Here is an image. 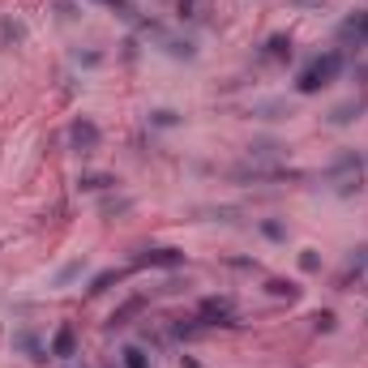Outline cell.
<instances>
[{"instance_id":"cell-35","label":"cell","mask_w":368,"mask_h":368,"mask_svg":"<svg viewBox=\"0 0 368 368\" xmlns=\"http://www.w3.org/2000/svg\"><path fill=\"white\" fill-rule=\"evenodd\" d=\"M108 368H112V364H108Z\"/></svg>"},{"instance_id":"cell-4","label":"cell","mask_w":368,"mask_h":368,"mask_svg":"<svg viewBox=\"0 0 368 368\" xmlns=\"http://www.w3.org/2000/svg\"><path fill=\"white\" fill-rule=\"evenodd\" d=\"M197 317L215 330V326H223V330H236V326H244L240 317H236V304L227 300V296H205L201 304H197Z\"/></svg>"},{"instance_id":"cell-19","label":"cell","mask_w":368,"mask_h":368,"mask_svg":"<svg viewBox=\"0 0 368 368\" xmlns=\"http://www.w3.org/2000/svg\"><path fill=\"white\" fill-rule=\"evenodd\" d=\"M146 125H150V129H180L184 116L172 112V108H154V112H146Z\"/></svg>"},{"instance_id":"cell-29","label":"cell","mask_w":368,"mask_h":368,"mask_svg":"<svg viewBox=\"0 0 368 368\" xmlns=\"http://www.w3.org/2000/svg\"><path fill=\"white\" fill-rule=\"evenodd\" d=\"M77 274H82V261H69V266H65V270L56 274V283L65 287V283H69V279H77Z\"/></svg>"},{"instance_id":"cell-34","label":"cell","mask_w":368,"mask_h":368,"mask_svg":"<svg viewBox=\"0 0 368 368\" xmlns=\"http://www.w3.org/2000/svg\"><path fill=\"white\" fill-rule=\"evenodd\" d=\"M180 368H201V364H197L193 355H180Z\"/></svg>"},{"instance_id":"cell-13","label":"cell","mask_w":368,"mask_h":368,"mask_svg":"<svg viewBox=\"0 0 368 368\" xmlns=\"http://www.w3.org/2000/svg\"><path fill=\"white\" fill-rule=\"evenodd\" d=\"M248 116H261V120H283V116H291V103H287V99H257L253 108H248Z\"/></svg>"},{"instance_id":"cell-16","label":"cell","mask_w":368,"mask_h":368,"mask_svg":"<svg viewBox=\"0 0 368 368\" xmlns=\"http://www.w3.org/2000/svg\"><path fill=\"white\" fill-rule=\"evenodd\" d=\"M137 312H146V300L141 296H133V300H125L116 312H112V317H108V330H125L133 317H137Z\"/></svg>"},{"instance_id":"cell-24","label":"cell","mask_w":368,"mask_h":368,"mask_svg":"<svg viewBox=\"0 0 368 368\" xmlns=\"http://www.w3.org/2000/svg\"><path fill=\"white\" fill-rule=\"evenodd\" d=\"M120 368H150V355L141 347H125L120 351Z\"/></svg>"},{"instance_id":"cell-33","label":"cell","mask_w":368,"mask_h":368,"mask_svg":"<svg viewBox=\"0 0 368 368\" xmlns=\"http://www.w3.org/2000/svg\"><path fill=\"white\" fill-rule=\"evenodd\" d=\"M351 73H355V77H360V82H364V86H368V65H355V69H351Z\"/></svg>"},{"instance_id":"cell-7","label":"cell","mask_w":368,"mask_h":368,"mask_svg":"<svg viewBox=\"0 0 368 368\" xmlns=\"http://www.w3.org/2000/svg\"><path fill=\"white\" fill-rule=\"evenodd\" d=\"M364 112H368V94H360V99H347V103H338V108H334V112H330L326 120H330L334 129H347V125H355V120H360Z\"/></svg>"},{"instance_id":"cell-31","label":"cell","mask_w":368,"mask_h":368,"mask_svg":"<svg viewBox=\"0 0 368 368\" xmlns=\"http://www.w3.org/2000/svg\"><path fill=\"white\" fill-rule=\"evenodd\" d=\"M227 266H236V270H257V261H253V257H231Z\"/></svg>"},{"instance_id":"cell-26","label":"cell","mask_w":368,"mask_h":368,"mask_svg":"<svg viewBox=\"0 0 368 368\" xmlns=\"http://www.w3.org/2000/svg\"><path fill=\"white\" fill-rule=\"evenodd\" d=\"M99 210H103V215H125V210H133V201L129 197H103Z\"/></svg>"},{"instance_id":"cell-10","label":"cell","mask_w":368,"mask_h":368,"mask_svg":"<svg viewBox=\"0 0 368 368\" xmlns=\"http://www.w3.org/2000/svg\"><path fill=\"white\" fill-rule=\"evenodd\" d=\"M159 47L167 51L172 61H197V43H193V39H180V34H172V30L159 39Z\"/></svg>"},{"instance_id":"cell-18","label":"cell","mask_w":368,"mask_h":368,"mask_svg":"<svg viewBox=\"0 0 368 368\" xmlns=\"http://www.w3.org/2000/svg\"><path fill=\"white\" fill-rule=\"evenodd\" d=\"M26 43V26L18 18H0V47H22Z\"/></svg>"},{"instance_id":"cell-6","label":"cell","mask_w":368,"mask_h":368,"mask_svg":"<svg viewBox=\"0 0 368 368\" xmlns=\"http://www.w3.org/2000/svg\"><path fill=\"white\" fill-rule=\"evenodd\" d=\"M133 266L180 270V266H184V248H141V253H133Z\"/></svg>"},{"instance_id":"cell-3","label":"cell","mask_w":368,"mask_h":368,"mask_svg":"<svg viewBox=\"0 0 368 368\" xmlns=\"http://www.w3.org/2000/svg\"><path fill=\"white\" fill-rule=\"evenodd\" d=\"M227 180H236V184H270V180H304V172H287V167H279V163H236V167H227Z\"/></svg>"},{"instance_id":"cell-20","label":"cell","mask_w":368,"mask_h":368,"mask_svg":"<svg viewBox=\"0 0 368 368\" xmlns=\"http://www.w3.org/2000/svg\"><path fill=\"white\" fill-rule=\"evenodd\" d=\"M266 291H270L274 300H300V287H296L291 279H266Z\"/></svg>"},{"instance_id":"cell-27","label":"cell","mask_w":368,"mask_h":368,"mask_svg":"<svg viewBox=\"0 0 368 368\" xmlns=\"http://www.w3.org/2000/svg\"><path fill=\"white\" fill-rule=\"evenodd\" d=\"M73 65H86V69H99V65H103V51H82V47H73Z\"/></svg>"},{"instance_id":"cell-1","label":"cell","mask_w":368,"mask_h":368,"mask_svg":"<svg viewBox=\"0 0 368 368\" xmlns=\"http://www.w3.org/2000/svg\"><path fill=\"white\" fill-rule=\"evenodd\" d=\"M322 180H326L338 197H351V193L364 189V159H360L355 150H343V154H334V159H330V167L322 172Z\"/></svg>"},{"instance_id":"cell-23","label":"cell","mask_w":368,"mask_h":368,"mask_svg":"<svg viewBox=\"0 0 368 368\" xmlns=\"http://www.w3.org/2000/svg\"><path fill=\"white\" fill-rule=\"evenodd\" d=\"M308 322H312V330H317V334H334V326H338V317H334L330 308H317Z\"/></svg>"},{"instance_id":"cell-11","label":"cell","mask_w":368,"mask_h":368,"mask_svg":"<svg viewBox=\"0 0 368 368\" xmlns=\"http://www.w3.org/2000/svg\"><path fill=\"white\" fill-rule=\"evenodd\" d=\"M205 334H210V326L201 317H189V322L180 317V322L167 326V338H180V343H193V338H205Z\"/></svg>"},{"instance_id":"cell-25","label":"cell","mask_w":368,"mask_h":368,"mask_svg":"<svg viewBox=\"0 0 368 368\" xmlns=\"http://www.w3.org/2000/svg\"><path fill=\"white\" fill-rule=\"evenodd\" d=\"M300 270L304 274H322V253L317 248H300Z\"/></svg>"},{"instance_id":"cell-2","label":"cell","mask_w":368,"mask_h":368,"mask_svg":"<svg viewBox=\"0 0 368 368\" xmlns=\"http://www.w3.org/2000/svg\"><path fill=\"white\" fill-rule=\"evenodd\" d=\"M347 69V56H343V51L334 47V51H326V56H317V61H312L300 77H296V90L300 94H317V90H326L338 73Z\"/></svg>"},{"instance_id":"cell-8","label":"cell","mask_w":368,"mask_h":368,"mask_svg":"<svg viewBox=\"0 0 368 368\" xmlns=\"http://www.w3.org/2000/svg\"><path fill=\"white\" fill-rule=\"evenodd\" d=\"M338 43L343 47H368V13H355L338 26Z\"/></svg>"},{"instance_id":"cell-5","label":"cell","mask_w":368,"mask_h":368,"mask_svg":"<svg viewBox=\"0 0 368 368\" xmlns=\"http://www.w3.org/2000/svg\"><path fill=\"white\" fill-rule=\"evenodd\" d=\"M99 141H103V133H99V125H94V120L77 116V120L69 125V150H73V154H82V159L99 150Z\"/></svg>"},{"instance_id":"cell-28","label":"cell","mask_w":368,"mask_h":368,"mask_svg":"<svg viewBox=\"0 0 368 368\" xmlns=\"http://www.w3.org/2000/svg\"><path fill=\"white\" fill-rule=\"evenodd\" d=\"M56 13H61V22H77L82 18V9L73 5V0H56Z\"/></svg>"},{"instance_id":"cell-32","label":"cell","mask_w":368,"mask_h":368,"mask_svg":"<svg viewBox=\"0 0 368 368\" xmlns=\"http://www.w3.org/2000/svg\"><path fill=\"white\" fill-rule=\"evenodd\" d=\"M120 47H125V51H120V56H125V61H137V39H125Z\"/></svg>"},{"instance_id":"cell-30","label":"cell","mask_w":368,"mask_h":368,"mask_svg":"<svg viewBox=\"0 0 368 368\" xmlns=\"http://www.w3.org/2000/svg\"><path fill=\"white\" fill-rule=\"evenodd\" d=\"M197 5H201V0H176V13L180 18H197Z\"/></svg>"},{"instance_id":"cell-22","label":"cell","mask_w":368,"mask_h":368,"mask_svg":"<svg viewBox=\"0 0 368 368\" xmlns=\"http://www.w3.org/2000/svg\"><path fill=\"white\" fill-rule=\"evenodd\" d=\"M257 231L266 236V240H274V244H283V240H287V223H279V219H261V223H257Z\"/></svg>"},{"instance_id":"cell-21","label":"cell","mask_w":368,"mask_h":368,"mask_svg":"<svg viewBox=\"0 0 368 368\" xmlns=\"http://www.w3.org/2000/svg\"><path fill=\"white\" fill-rule=\"evenodd\" d=\"M120 274H125V270H99V274L90 279V287H86V291H90V296H103V291H108V287L120 279Z\"/></svg>"},{"instance_id":"cell-17","label":"cell","mask_w":368,"mask_h":368,"mask_svg":"<svg viewBox=\"0 0 368 368\" xmlns=\"http://www.w3.org/2000/svg\"><path fill=\"white\" fill-rule=\"evenodd\" d=\"M77 189H82V193H103V189H116V176H112V172H82V176H77Z\"/></svg>"},{"instance_id":"cell-15","label":"cell","mask_w":368,"mask_h":368,"mask_svg":"<svg viewBox=\"0 0 368 368\" xmlns=\"http://www.w3.org/2000/svg\"><path fill=\"white\" fill-rule=\"evenodd\" d=\"M283 150H287V146H283V141H274V137H257V141L248 146V159H253V163H274Z\"/></svg>"},{"instance_id":"cell-9","label":"cell","mask_w":368,"mask_h":368,"mask_svg":"<svg viewBox=\"0 0 368 368\" xmlns=\"http://www.w3.org/2000/svg\"><path fill=\"white\" fill-rule=\"evenodd\" d=\"M291 61V34H270L261 47V65H287Z\"/></svg>"},{"instance_id":"cell-14","label":"cell","mask_w":368,"mask_h":368,"mask_svg":"<svg viewBox=\"0 0 368 368\" xmlns=\"http://www.w3.org/2000/svg\"><path fill=\"white\" fill-rule=\"evenodd\" d=\"M56 360H69V355H77V330L73 326H61L56 334H51V347H47Z\"/></svg>"},{"instance_id":"cell-12","label":"cell","mask_w":368,"mask_h":368,"mask_svg":"<svg viewBox=\"0 0 368 368\" xmlns=\"http://www.w3.org/2000/svg\"><path fill=\"white\" fill-rule=\"evenodd\" d=\"M13 351H26L34 364H47V360H51V351H47V347H43L30 330H13Z\"/></svg>"}]
</instances>
